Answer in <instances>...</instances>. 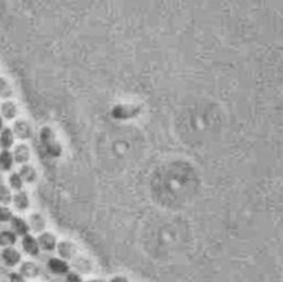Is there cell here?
Wrapping results in <instances>:
<instances>
[{
  "instance_id": "3",
  "label": "cell",
  "mask_w": 283,
  "mask_h": 282,
  "mask_svg": "<svg viewBox=\"0 0 283 282\" xmlns=\"http://www.w3.org/2000/svg\"><path fill=\"white\" fill-rule=\"evenodd\" d=\"M23 251L28 253L31 257H37L39 252H40V247H39L38 240L31 235H26V236L22 237L21 241Z\"/></svg>"
},
{
  "instance_id": "10",
  "label": "cell",
  "mask_w": 283,
  "mask_h": 282,
  "mask_svg": "<svg viewBox=\"0 0 283 282\" xmlns=\"http://www.w3.org/2000/svg\"><path fill=\"white\" fill-rule=\"evenodd\" d=\"M14 159L18 164H27L30 159V148L26 144H18L14 151Z\"/></svg>"
},
{
  "instance_id": "19",
  "label": "cell",
  "mask_w": 283,
  "mask_h": 282,
  "mask_svg": "<svg viewBox=\"0 0 283 282\" xmlns=\"http://www.w3.org/2000/svg\"><path fill=\"white\" fill-rule=\"evenodd\" d=\"M13 201V194L9 188H8L5 184L0 186V204H2L3 206L9 205Z\"/></svg>"
},
{
  "instance_id": "1",
  "label": "cell",
  "mask_w": 283,
  "mask_h": 282,
  "mask_svg": "<svg viewBox=\"0 0 283 282\" xmlns=\"http://www.w3.org/2000/svg\"><path fill=\"white\" fill-rule=\"evenodd\" d=\"M40 142L45 150V153L53 158H59L63 153V147L58 140L56 133L49 126H44L40 130Z\"/></svg>"
},
{
  "instance_id": "24",
  "label": "cell",
  "mask_w": 283,
  "mask_h": 282,
  "mask_svg": "<svg viewBox=\"0 0 283 282\" xmlns=\"http://www.w3.org/2000/svg\"><path fill=\"white\" fill-rule=\"evenodd\" d=\"M110 282H126V280L124 279V278H121V277H116V278H113Z\"/></svg>"
},
{
  "instance_id": "9",
  "label": "cell",
  "mask_w": 283,
  "mask_h": 282,
  "mask_svg": "<svg viewBox=\"0 0 283 282\" xmlns=\"http://www.w3.org/2000/svg\"><path fill=\"white\" fill-rule=\"evenodd\" d=\"M19 273H21L25 278L33 279L40 275V268L33 261H23L19 269Z\"/></svg>"
},
{
  "instance_id": "2",
  "label": "cell",
  "mask_w": 283,
  "mask_h": 282,
  "mask_svg": "<svg viewBox=\"0 0 283 282\" xmlns=\"http://www.w3.org/2000/svg\"><path fill=\"white\" fill-rule=\"evenodd\" d=\"M1 259L7 267H15L21 261V253L13 246L6 247L1 251Z\"/></svg>"
},
{
  "instance_id": "14",
  "label": "cell",
  "mask_w": 283,
  "mask_h": 282,
  "mask_svg": "<svg viewBox=\"0 0 283 282\" xmlns=\"http://www.w3.org/2000/svg\"><path fill=\"white\" fill-rule=\"evenodd\" d=\"M15 142V135L14 132L9 127H5L0 134V146L3 150H9L13 146Z\"/></svg>"
},
{
  "instance_id": "18",
  "label": "cell",
  "mask_w": 283,
  "mask_h": 282,
  "mask_svg": "<svg viewBox=\"0 0 283 282\" xmlns=\"http://www.w3.org/2000/svg\"><path fill=\"white\" fill-rule=\"evenodd\" d=\"M14 95V91L11 85L5 78L0 77V97L2 99H10Z\"/></svg>"
},
{
  "instance_id": "26",
  "label": "cell",
  "mask_w": 283,
  "mask_h": 282,
  "mask_svg": "<svg viewBox=\"0 0 283 282\" xmlns=\"http://www.w3.org/2000/svg\"><path fill=\"white\" fill-rule=\"evenodd\" d=\"M2 126H3V123H2V119H1V116H0V130H1V128H2Z\"/></svg>"
},
{
  "instance_id": "23",
  "label": "cell",
  "mask_w": 283,
  "mask_h": 282,
  "mask_svg": "<svg viewBox=\"0 0 283 282\" xmlns=\"http://www.w3.org/2000/svg\"><path fill=\"white\" fill-rule=\"evenodd\" d=\"M9 280L10 282H26V278L21 273L11 272L9 275Z\"/></svg>"
},
{
  "instance_id": "4",
  "label": "cell",
  "mask_w": 283,
  "mask_h": 282,
  "mask_svg": "<svg viewBox=\"0 0 283 282\" xmlns=\"http://www.w3.org/2000/svg\"><path fill=\"white\" fill-rule=\"evenodd\" d=\"M38 244L40 249L45 250V251H53L54 249L57 248L58 241H57V237L54 236L53 234L45 232L44 234H41L40 236L38 237Z\"/></svg>"
},
{
  "instance_id": "17",
  "label": "cell",
  "mask_w": 283,
  "mask_h": 282,
  "mask_svg": "<svg viewBox=\"0 0 283 282\" xmlns=\"http://www.w3.org/2000/svg\"><path fill=\"white\" fill-rule=\"evenodd\" d=\"M17 242V235L11 230H3L0 232V246L9 247L14 246Z\"/></svg>"
},
{
  "instance_id": "6",
  "label": "cell",
  "mask_w": 283,
  "mask_h": 282,
  "mask_svg": "<svg viewBox=\"0 0 283 282\" xmlns=\"http://www.w3.org/2000/svg\"><path fill=\"white\" fill-rule=\"evenodd\" d=\"M57 248H58V252H59L60 257L67 260L72 259L76 253V246L73 244V242L68 241V240H63L59 242V244L57 245Z\"/></svg>"
},
{
  "instance_id": "16",
  "label": "cell",
  "mask_w": 283,
  "mask_h": 282,
  "mask_svg": "<svg viewBox=\"0 0 283 282\" xmlns=\"http://www.w3.org/2000/svg\"><path fill=\"white\" fill-rule=\"evenodd\" d=\"M29 220H30V225H29L30 229H32L33 232H42V230H45V220L40 214L31 215Z\"/></svg>"
},
{
  "instance_id": "8",
  "label": "cell",
  "mask_w": 283,
  "mask_h": 282,
  "mask_svg": "<svg viewBox=\"0 0 283 282\" xmlns=\"http://www.w3.org/2000/svg\"><path fill=\"white\" fill-rule=\"evenodd\" d=\"M10 222H11V227H13V229L15 230L14 233L17 235V236L23 237L29 234L30 226L23 218L18 217V216H13V218L10 219Z\"/></svg>"
},
{
  "instance_id": "5",
  "label": "cell",
  "mask_w": 283,
  "mask_h": 282,
  "mask_svg": "<svg viewBox=\"0 0 283 282\" xmlns=\"http://www.w3.org/2000/svg\"><path fill=\"white\" fill-rule=\"evenodd\" d=\"M48 268L54 275H67L70 271V266L67 261L59 258H51L48 261Z\"/></svg>"
},
{
  "instance_id": "25",
  "label": "cell",
  "mask_w": 283,
  "mask_h": 282,
  "mask_svg": "<svg viewBox=\"0 0 283 282\" xmlns=\"http://www.w3.org/2000/svg\"><path fill=\"white\" fill-rule=\"evenodd\" d=\"M87 282H105V281H103V280H96V279H94V280H89V281H87Z\"/></svg>"
},
{
  "instance_id": "21",
  "label": "cell",
  "mask_w": 283,
  "mask_h": 282,
  "mask_svg": "<svg viewBox=\"0 0 283 282\" xmlns=\"http://www.w3.org/2000/svg\"><path fill=\"white\" fill-rule=\"evenodd\" d=\"M13 211L9 208H7L6 206H0V222H7L10 221V219L13 218Z\"/></svg>"
},
{
  "instance_id": "27",
  "label": "cell",
  "mask_w": 283,
  "mask_h": 282,
  "mask_svg": "<svg viewBox=\"0 0 283 282\" xmlns=\"http://www.w3.org/2000/svg\"><path fill=\"white\" fill-rule=\"evenodd\" d=\"M1 185H3V179H2L1 176H0V186Z\"/></svg>"
},
{
  "instance_id": "7",
  "label": "cell",
  "mask_w": 283,
  "mask_h": 282,
  "mask_svg": "<svg viewBox=\"0 0 283 282\" xmlns=\"http://www.w3.org/2000/svg\"><path fill=\"white\" fill-rule=\"evenodd\" d=\"M14 130L17 138L20 140H29L32 136V128L31 125L25 120H19L15 123Z\"/></svg>"
},
{
  "instance_id": "11",
  "label": "cell",
  "mask_w": 283,
  "mask_h": 282,
  "mask_svg": "<svg viewBox=\"0 0 283 282\" xmlns=\"http://www.w3.org/2000/svg\"><path fill=\"white\" fill-rule=\"evenodd\" d=\"M13 202L15 208L18 210H27L29 208L30 206V199L29 196L27 194V191L25 190H20L17 191L14 196H13Z\"/></svg>"
},
{
  "instance_id": "12",
  "label": "cell",
  "mask_w": 283,
  "mask_h": 282,
  "mask_svg": "<svg viewBox=\"0 0 283 282\" xmlns=\"http://www.w3.org/2000/svg\"><path fill=\"white\" fill-rule=\"evenodd\" d=\"M19 175L22 178L23 182L31 184L37 181V171L34 170L33 166L28 165V164H23L19 171Z\"/></svg>"
},
{
  "instance_id": "20",
  "label": "cell",
  "mask_w": 283,
  "mask_h": 282,
  "mask_svg": "<svg viewBox=\"0 0 283 282\" xmlns=\"http://www.w3.org/2000/svg\"><path fill=\"white\" fill-rule=\"evenodd\" d=\"M9 185L15 191L22 190L23 181H22V178L20 177V175H19V173H13V174L10 175V177H9Z\"/></svg>"
},
{
  "instance_id": "22",
  "label": "cell",
  "mask_w": 283,
  "mask_h": 282,
  "mask_svg": "<svg viewBox=\"0 0 283 282\" xmlns=\"http://www.w3.org/2000/svg\"><path fill=\"white\" fill-rule=\"evenodd\" d=\"M65 282H83V279L81 278L80 275H77V273L69 271L67 275H65Z\"/></svg>"
},
{
  "instance_id": "15",
  "label": "cell",
  "mask_w": 283,
  "mask_h": 282,
  "mask_svg": "<svg viewBox=\"0 0 283 282\" xmlns=\"http://www.w3.org/2000/svg\"><path fill=\"white\" fill-rule=\"evenodd\" d=\"M14 165V155L8 150L0 152V171L9 172Z\"/></svg>"
},
{
  "instance_id": "13",
  "label": "cell",
  "mask_w": 283,
  "mask_h": 282,
  "mask_svg": "<svg viewBox=\"0 0 283 282\" xmlns=\"http://www.w3.org/2000/svg\"><path fill=\"white\" fill-rule=\"evenodd\" d=\"M1 114L6 120L11 121L14 120L18 114L17 104L13 101H6L1 104Z\"/></svg>"
}]
</instances>
